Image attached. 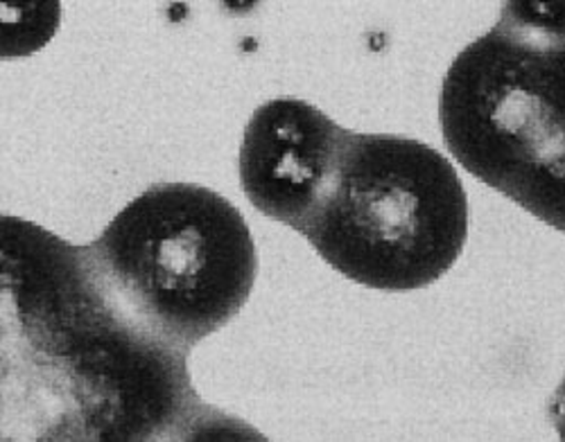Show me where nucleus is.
<instances>
[{
    "label": "nucleus",
    "mask_w": 565,
    "mask_h": 442,
    "mask_svg": "<svg viewBox=\"0 0 565 442\" xmlns=\"http://www.w3.org/2000/svg\"><path fill=\"white\" fill-rule=\"evenodd\" d=\"M3 442H161L202 398L188 355L134 325L79 247L3 219Z\"/></svg>",
    "instance_id": "1"
},
{
    "label": "nucleus",
    "mask_w": 565,
    "mask_h": 442,
    "mask_svg": "<svg viewBox=\"0 0 565 442\" xmlns=\"http://www.w3.org/2000/svg\"><path fill=\"white\" fill-rule=\"evenodd\" d=\"M161 442H271L256 427L206 402L188 411Z\"/></svg>",
    "instance_id": "6"
},
{
    "label": "nucleus",
    "mask_w": 565,
    "mask_h": 442,
    "mask_svg": "<svg viewBox=\"0 0 565 442\" xmlns=\"http://www.w3.org/2000/svg\"><path fill=\"white\" fill-rule=\"evenodd\" d=\"M550 420H552L561 442H565V377L550 400Z\"/></svg>",
    "instance_id": "7"
},
{
    "label": "nucleus",
    "mask_w": 565,
    "mask_h": 442,
    "mask_svg": "<svg viewBox=\"0 0 565 442\" xmlns=\"http://www.w3.org/2000/svg\"><path fill=\"white\" fill-rule=\"evenodd\" d=\"M344 131L297 97L260 105L245 129L238 161L252 206L299 230L335 172Z\"/></svg>",
    "instance_id": "5"
},
{
    "label": "nucleus",
    "mask_w": 565,
    "mask_h": 442,
    "mask_svg": "<svg viewBox=\"0 0 565 442\" xmlns=\"http://www.w3.org/2000/svg\"><path fill=\"white\" fill-rule=\"evenodd\" d=\"M439 125L468 174L565 233V3H507L448 68Z\"/></svg>",
    "instance_id": "2"
},
{
    "label": "nucleus",
    "mask_w": 565,
    "mask_h": 442,
    "mask_svg": "<svg viewBox=\"0 0 565 442\" xmlns=\"http://www.w3.org/2000/svg\"><path fill=\"white\" fill-rule=\"evenodd\" d=\"M299 233L349 280L414 291L459 260L468 200L457 170L435 147L344 131L335 172Z\"/></svg>",
    "instance_id": "4"
},
{
    "label": "nucleus",
    "mask_w": 565,
    "mask_h": 442,
    "mask_svg": "<svg viewBox=\"0 0 565 442\" xmlns=\"http://www.w3.org/2000/svg\"><path fill=\"white\" fill-rule=\"evenodd\" d=\"M79 251L114 308L185 355L238 316L258 276L245 217L198 183L150 185Z\"/></svg>",
    "instance_id": "3"
}]
</instances>
